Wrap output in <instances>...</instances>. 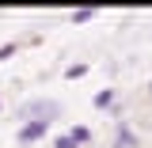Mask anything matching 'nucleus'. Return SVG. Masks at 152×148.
<instances>
[{"mask_svg":"<svg viewBox=\"0 0 152 148\" xmlns=\"http://www.w3.org/2000/svg\"><path fill=\"white\" fill-rule=\"evenodd\" d=\"M61 99H50V95H38V99H27V103H19L15 106V122H53L61 118Z\"/></svg>","mask_w":152,"mask_h":148,"instance_id":"1","label":"nucleus"},{"mask_svg":"<svg viewBox=\"0 0 152 148\" xmlns=\"http://www.w3.org/2000/svg\"><path fill=\"white\" fill-rule=\"evenodd\" d=\"M50 129H53V122H23V125L15 129V141L23 148H27V144H38V141L50 137Z\"/></svg>","mask_w":152,"mask_h":148,"instance_id":"2","label":"nucleus"},{"mask_svg":"<svg viewBox=\"0 0 152 148\" xmlns=\"http://www.w3.org/2000/svg\"><path fill=\"white\" fill-rule=\"evenodd\" d=\"M110 148H141V137L126 125V122H118V129H114V144Z\"/></svg>","mask_w":152,"mask_h":148,"instance_id":"3","label":"nucleus"},{"mask_svg":"<svg viewBox=\"0 0 152 148\" xmlns=\"http://www.w3.org/2000/svg\"><path fill=\"white\" fill-rule=\"evenodd\" d=\"M114 103H118V91H114V87H103V91H95V99H91L95 110H110Z\"/></svg>","mask_w":152,"mask_h":148,"instance_id":"4","label":"nucleus"},{"mask_svg":"<svg viewBox=\"0 0 152 148\" xmlns=\"http://www.w3.org/2000/svg\"><path fill=\"white\" fill-rule=\"evenodd\" d=\"M69 133H72V141H76L80 148H84V144H91V129H88V125H72Z\"/></svg>","mask_w":152,"mask_h":148,"instance_id":"5","label":"nucleus"},{"mask_svg":"<svg viewBox=\"0 0 152 148\" xmlns=\"http://www.w3.org/2000/svg\"><path fill=\"white\" fill-rule=\"evenodd\" d=\"M80 76H88V65H84V61H76V65H65V80H80Z\"/></svg>","mask_w":152,"mask_h":148,"instance_id":"6","label":"nucleus"},{"mask_svg":"<svg viewBox=\"0 0 152 148\" xmlns=\"http://www.w3.org/2000/svg\"><path fill=\"white\" fill-rule=\"evenodd\" d=\"M53 148H80L72 141V133H61V137H53Z\"/></svg>","mask_w":152,"mask_h":148,"instance_id":"7","label":"nucleus"},{"mask_svg":"<svg viewBox=\"0 0 152 148\" xmlns=\"http://www.w3.org/2000/svg\"><path fill=\"white\" fill-rule=\"evenodd\" d=\"M88 19H95V8H80V12H72V23H88Z\"/></svg>","mask_w":152,"mask_h":148,"instance_id":"8","label":"nucleus"},{"mask_svg":"<svg viewBox=\"0 0 152 148\" xmlns=\"http://www.w3.org/2000/svg\"><path fill=\"white\" fill-rule=\"evenodd\" d=\"M12 53H19V42H4V46H0V61H8Z\"/></svg>","mask_w":152,"mask_h":148,"instance_id":"9","label":"nucleus"}]
</instances>
